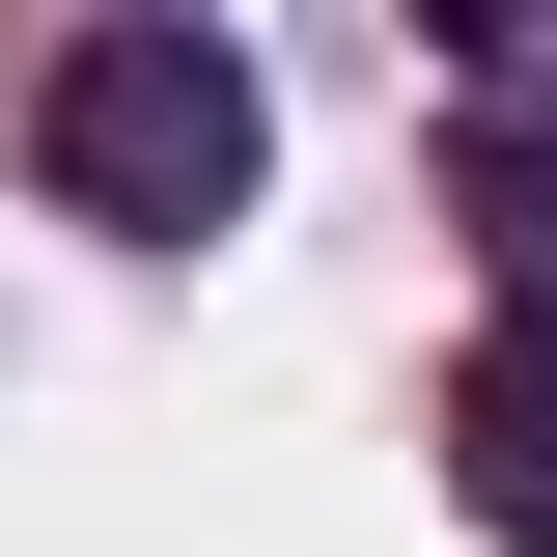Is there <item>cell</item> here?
<instances>
[{
  "mask_svg": "<svg viewBox=\"0 0 557 557\" xmlns=\"http://www.w3.org/2000/svg\"><path fill=\"white\" fill-rule=\"evenodd\" d=\"M446 502H474L502 557H557V307L474 335V391H446Z\"/></svg>",
  "mask_w": 557,
  "mask_h": 557,
  "instance_id": "2",
  "label": "cell"
},
{
  "mask_svg": "<svg viewBox=\"0 0 557 557\" xmlns=\"http://www.w3.org/2000/svg\"><path fill=\"white\" fill-rule=\"evenodd\" d=\"M474 223H502V278L557 307V84H474Z\"/></svg>",
  "mask_w": 557,
  "mask_h": 557,
  "instance_id": "3",
  "label": "cell"
},
{
  "mask_svg": "<svg viewBox=\"0 0 557 557\" xmlns=\"http://www.w3.org/2000/svg\"><path fill=\"white\" fill-rule=\"evenodd\" d=\"M251 168H278V112H251V57L223 28H84L57 57V196L84 223H139V251H196V223H251Z\"/></svg>",
  "mask_w": 557,
  "mask_h": 557,
  "instance_id": "1",
  "label": "cell"
}]
</instances>
